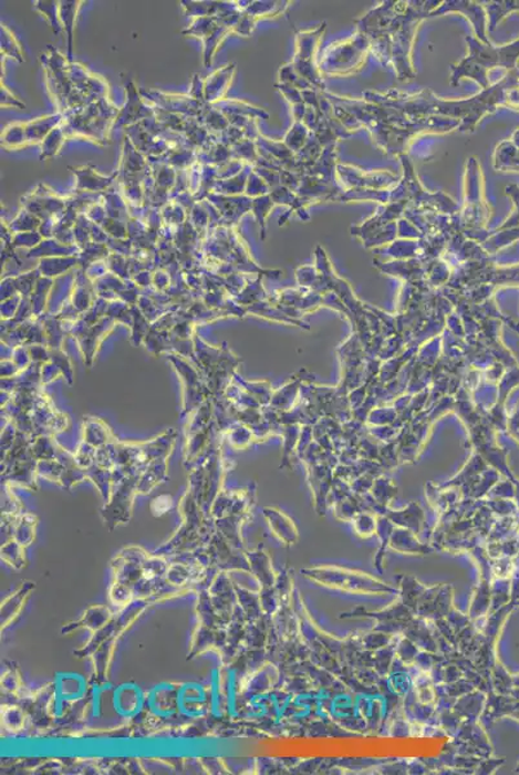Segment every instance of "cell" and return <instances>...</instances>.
Wrapping results in <instances>:
<instances>
[{
  "mask_svg": "<svg viewBox=\"0 0 519 775\" xmlns=\"http://www.w3.org/2000/svg\"><path fill=\"white\" fill-rule=\"evenodd\" d=\"M437 4L439 2H384L356 20V29L367 37L371 51L384 66L394 69L402 82L416 76L411 60L416 31Z\"/></svg>",
  "mask_w": 519,
  "mask_h": 775,
  "instance_id": "cell-1",
  "label": "cell"
},
{
  "mask_svg": "<svg viewBox=\"0 0 519 775\" xmlns=\"http://www.w3.org/2000/svg\"><path fill=\"white\" fill-rule=\"evenodd\" d=\"M508 83H510L509 80L502 81L495 87L484 90L479 95L467 100H442L430 90H423L414 95L394 90L384 95L369 91L363 93V99L372 104L395 108L416 122H430L440 115L444 118L459 120L461 121L460 131L471 132L486 113L495 111L496 105L506 100L504 90Z\"/></svg>",
  "mask_w": 519,
  "mask_h": 775,
  "instance_id": "cell-2",
  "label": "cell"
},
{
  "mask_svg": "<svg viewBox=\"0 0 519 775\" xmlns=\"http://www.w3.org/2000/svg\"><path fill=\"white\" fill-rule=\"evenodd\" d=\"M465 41L468 43L469 54L459 64L451 66L449 84L453 87L459 85L463 78H470L482 90L490 89L488 73L495 68L515 66V62L519 56V41L506 46H494L491 43L485 44L475 37H467Z\"/></svg>",
  "mask_w": 519,
  "mask_h": 775,
  "instance_id": "cell-3",
  "label": "cell"
},
{
  "mask_svg": "<svg viewBox=\"0 0 519 775\" xmlns=\"http://www.w3.org/2000/svg\"><path fill=\"white\" fill-rule=\"evenodd\" d=\"M371 45L366 35L356 33L344 42L330 45L320 61L322 74L347 76L359 73L366 64Z\"/></svg>",
  "mask_w": 519,
  "mask_h": 775,
  "instance_id": "cell-4",
  "label": "cell"
},
{
  "mask_svg": "<svg viewBox=\"0 0 519 775\" xmlns=\"http://www.w3.org/2000/svg\"><path fill=\"white\" fill-rule=\"evenodd\" d=\"M324 30L325 22L315 30L298 34V53L292 66L298 73V82L294 85H298L300 91H324L320 64H316L318 45H320Z\"/></svg>",
  "mask_w": 519,
  "mask_h": 775,
  "instance_id": "cell-5",
  "label": "cell"
},
{
  "mask_svg": "<svg viewBox=\"0 0 519 775\" xmlns=\"http://www.w3.org/2000/svg\"><path fill=\"white\" fill-rule=\"evenodd\" d=\"M338 173L345 192L383 189L399 180L392 174H364V170L349 166H339Z\"/></svg>",
  "mask_w": 519,
  "mask_h": 775,
  "instance_id": "cell-6",
  "label": "cell"
},
{
  "mask_svg": "<svg viewBox=\"0 0 519 775\" xmlns=\"http://www.w3.org/2000/svg\"><path fill=\"white\" fill-rule=\"evenodd\" d=\"M448 12H459L467 16L473 27H475L478 41L485 44L490 43L486 38L487 13L484 6H479L476 2H456V0L455 2H444L430 12L429 18H437V16Z\"/></svg>",
  "mask_w": 519,
  "mask_h": 775,
  "instance_id": "cell-7",
  "label": "cell"
}]
</instances>
